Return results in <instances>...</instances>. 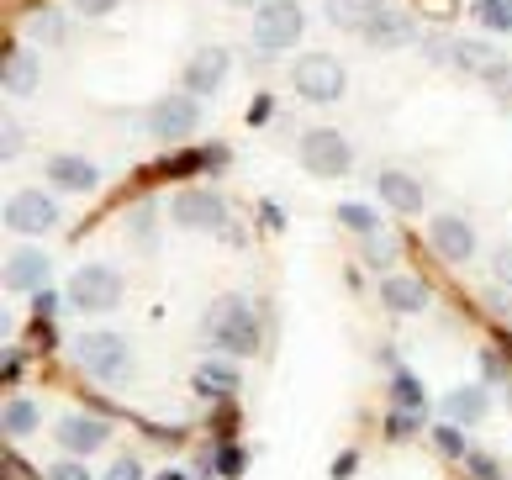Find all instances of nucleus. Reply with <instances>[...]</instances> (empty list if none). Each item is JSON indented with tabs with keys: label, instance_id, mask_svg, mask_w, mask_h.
Here are the masks:
<instances>
[{
	"label": "nucleus",
	"instance_id": "f8f14e48",
	"mask_svg": "<svg viewBox=\"0 0 512 480\" xmlns=\"http://www.w3.org/2000/svg\"><path fill=\"white\" fill-rule=\"evenodd\" d=\"M428 248L449 264H465V259H476V227H470L460 211H439V217L428 222Z\"/></svg>",
	"mask_w": 512,
	"mask_h": 480
},
{
	"label": "nucleus",
	"instance_id": "9d476101",
	"mask_svg": "<svg viewBox=\"0 0 512 480\" xmlns=\"http://www.w3.org/2000/svg\"><path fill=\"white\" fill-rule=\"evenodd\" d=\"M227 74H233V53L217 48V43H212V48H196L191 64L180 69V90L196 95V101H206V95H222Z\"/></svg>",
	"mask_w": 512,
	"mask_h": 480
},
{
	"label": "nucleus",
	"instance_id": "58836bf2",
	"mask_svg": "<svg viewBox=\"0 0 512 480\" xmlns=\"http://www.w3.org/2000/svg\"><path fill=\"white\" fill-rule=\"evenodd\" d=\"M259 227L264 233H286V211H280L275 201H259Z\"/></svg>",
	"mask_w": 512,
	"mask_h": 480
},
{
	"label": "nucleus",
	"instance_id": "f257e3e1",
	"mask_svg": "<svg viewBox=\"0 0 512 480\" xmlns=\"http://www.w3.org/2000/svg\"><path fill=\"white\" fill-rule=\"evenodd\" d=\"M201 333H206V343H212V349H222L227 359L259 354V317H254L249 296H217L212 306H206Z\"/></svg>",
	"mask_w": 512,
	"mask_h": 480
},
{
	"label": "nucleus",
	"instance_id": "2eb2a0df",
	"mask_svg": "<svg viewBox=\"0 0 512 480\" xmlns=\"http://www.w3.org/2000/svg\"><path fill=\"white\" fill-rule=\"evenodd\" d=\"M48 180H53V190L90 196V190L101 185V169L90 164V159H80V153H53V159H48Z\"/></svg>",
	"mask_w": 512,
	"mask_h": 480
},
{
	"label": "nucleus",
	"instance_id": "473e14b6",
	"mask_svg": "<svg viewBox=\"0 0 512 480\" xmlns=\"http://www.w3.org/2000/svg\"><path fill=\"white\" fill-rule=\"evenodd\" d=\"M433 449H439L444 459H465L470 449H465V438H460V428H454V422H439V428H433Z\"/></svg>",
	"mask_w": 512,
	"mask_h": 480
},
{
	"label": "nucleus",
	"instance_id": "9b49d317",
	"mask_svg": "<svg viewBox=\"0 0 512 480\" xmlns=\"http://www.w3.org/2000/svg\"><path fill=\"white\" fill-rule=\"evenodd\" d=\"M53 444H64L69 459H85L96 454L101 444H111V417H96V412H69L53 422Z\"/></svg>",
	"mask_w": 512,
	"mask_h": 480
},
{
	"label": "nucleus",
	"instance_id": "ddd939ff",
	"mask_svg": "<svg viewBox=\"0 0 512 480\" xmlns=\"http://www.w3.org/2000/svg\"><path fill=\"white\" fill-rule=\"evenodd\" d=\"M449 69H460V74H476V80H502V74L512 69V59L497 48V43H486V37H454V64Z\"/></svg>",
	"mask_w": 512,
	"mask_h": 480
},
{
	"label": "nucleus",
	"instance_id": "aec40b11",
	"mask_svg": "<svg viewBox=\"0 0 512 480\" xmlns=\"http://www.w3.org/2000/svg\"><path fill=\"white\" fill-rule=\"evenodd\" d=\"M365 43L370 48H381V53H391V48H407V43H417V22L407 11H381L370 22V32H365Z\"/></svg>",
	"mask_w": 512,
	"mask_h": 480
},
{
	"label": "nucleus",
	"instance_id": "bb28decb",
	"mask_svg": "<svg viewBox=\"0 0 512 480\" xmlns=\"http://www.w3.org/2000/svg\"><path fill=\"white\" fill-rule=\"evenodd\" d=\"M338 227H349L354 238H370V233H381V217H375V206H365V201H338Z\"/></svg>",
	"mask_w": 512,
	"mask_h": 480
},
{
	"label": "nucleus",
	"instance_id": "8fccbe9b",
	"mask_svg": "<svg viewBox=\"0 0 512 480\" xmlns=\"http://www.w3.org/2000/svg\"><path fill=\"white\" fill-rule=\"evenodd\" d=\"M354 470H359V454H354V449H349V454H338V459H333V480H349Z\"/></svg>",
	"mask_w": 512,
	"mask_h": 480
},
{
	"label": "nucleus",
	"instance_id": "a18cd8bd",
	"mask_svg": "<svg viewBox=\"0 0 512 480\" xmlns=\"http://www.w3.org/2000/svg\"><path fill=\"white\" fill-rule=\"evenodd\" d=\"M270 117H275V101H270V95H254V106H249V127H264Z\"/></svg>",
	"mask_w": 512,
	"mask_h": 480
},
{
	"label": "nucleus",
	"instance_id": "3c124183",
	"mask_svg": "<svg viewBox=\"0 0 512 480\" xmlns=\"http://www.w3.org/2000/svg\"><path fill=\"white\" fill-rule=\"evenodd\" d=\"M227 6H254V11H259V6H264V0H227Z\"/></svg>",
	"mask_w": 512,
	"mask_h": 480
},
{
	"label": "nucleus",
	"instance_id": "e433bc0d",
	"mask_svg": "<svg viewBox=\"0 0 512 480\" xmlns=\"http://www.w3.org/2000/svg\"><path fill=\"white\" fill-rule=\"evenodd\" d=\"M481 370H486V380H512L507 354H502V349H486V354H481Z\"/></svg>",
	"mask_w": 512,
	"mask_h": 480
},
{
	"label": "nucleus",
	"instance_id": "cd10ccee",
	"mask_svg": "<svg viewBox=\"0 0 512 480\" xmlns=\"http://www.w3.org/2000/svg\"><path fill=\"white\" fill-rule=\"evenodd\" d=\"M470 16H476V27H486V32H512V0H476Z\"/></svg>",
	"mask_w": 512,
	"mask_h": 480
},
{
	"label": "nucleus",
	"instance_id": "c85d7f7f",
	"mask_svg": "<svg viewBox=\"0 0 512 480\" xmlns=\"http://www.w3.org/2000/svg\"><path fill=\"white\" fill-rule=\"evenodd\" d=\"M359 243H365V264H375V270H386V275H391V264L402 259V243H396L391 233H370Z\"/></svg>",
	"mask_w": 512,
	"mask_h": 480
},
{
	"label": "nucleus",
	"instance_id": "20e7f679",
	"mask_svg": "<svg viewBox=\"0 0 512 480\" xmlns=\"http://www.w3.org/2000/svg\"><path fill=\"white\" fill-rule=\"evenodd\" d=\"M296 153H301V169L317 175V180H344L354 169V143L338 127H307Z\"/></svg>",
	"mask_w": 512,
	"mask_h": 480
},
{
	"label": "nucleus",
	"instance_id": "393cba45",
	"mask_svg": "<svg viewBox=\"0 0 512 480\" xmlns=\"http://www.w3.org/2000/svg\"><path fill=\"white\" fill-rule=\"evenodd\" d=\"M423 380H417L412 370H402V364H391V407L396 412H423Z\"/></svg>",
	"mask_w": 512,
	"mask_h": 480
},
{
	"label": "nucleus",
	"instance_id": "6e6552de",
	"mask_svg": "<svg viewBox=\"0 0 512 480\" xmlns=\"http://www.w3.org/2000/svg\"><path fill=\"white\" fill-rule=\"evenodd\" d=\"M143 127L154 132L159 143H180V138H191V132L201 127V101H196V95H185V90H175V95H164V101L148 106Z\"/></svg>",
	"mask_w": 512,
	"mask_h": 480
},
{
	"label": "nucleus",
	"instance_id": "09e8293b",
	"mask_svg": "<svg viewBox=\"0 0 512 480\" xmlns=\"http://www.w3.org/2000/svg\"><path fill=\"white\" fill-rule=\"evenodd\" d=\"M0 475H6V480H32V470H27L11 449H6V459H0Z\"/></svg>",
	"mask_w": 512,
	"mask_h": 480
},
{
	"label": "nucleus",
	"instance_id": "1a4fd4ad",
	"mask_svg": "<svg viewBox=\"0 0 512 480\" xmlns=\"http://www.w3.org/2000/svg\"><path fill=\"white\" fill-rule=\"evenodd\" d=\"M59 227V201L48 190H16L6 201V233H22V238H43Z\"/></svg>",
	"mask_w": 512,
	"mask_h": 480
},
{
	"label": "nucleus",
	"instance_id": "dca6fc26",
	"mask_svg": "<svg viewBox=\"0 0 512 480\" xmlns=\"http://www.w3.org/2000/svg\"><path fill=\"white\" fill-rule=\"evenodd\" d=\"M375 190H381V201L396 211V217H417V211H423L428 201H423V185H417L407 169H381V175H375Z\"/></svg>",
	"mask_w": 512,
	"mask_h": 480
},
{
	"label": "nucleus",
	"instance_id": "ea45409f",
	"mask_svg": "<svg viewBox=\"0 0 512 480\" xmlns=\"http://www.w3.org/2000/svg\"><path fill=\"white\" fill-rule=\"evenodd\" d=\"M0 153H6V159H16V153H22V127H16L11 117H6V127H0Z\"/></svg>",
	"mask_w": 512,
	"mask_h": 480
},
{
	"label": "nucleus",
	"instance_id": "39448f33",
	"mask_svg": "<svg viewBox=\"0 0 512 480\" xmlns=\"http://www.w3.org/2000/svg\"><path fill=\"white\" fill-rule=\"evenodd\" d=\"M307 37V11L301 0H264L254 11V48L259 53H286Z\"/></svg>",
	"mask_w": 512,
	"mask_h": 480
},
{
	"label": "nucleus",
	"instance_id": "864d4df0",
	"mask_svg": "<svg viewBox=\"0 0 512 480\" xmlns=\"http://www.w3.org/2000/svg\"><path fill=\"white\" fill-rule=\"evenodd\" d=\"M159 480H185V475H180V470H164V475H159Z\"/></svg>",
	"mask_w": 512,
	"mask_h": 480
},
{
	"label": "nucleus",
	"instance_id": "c9c22d12",
	"mask_svg": "<svg viewBox=\"0 0 512 480\" xmlns=\"http://www.w3.org/2000/svg\"><path fill=\"white\" fill-rule=\"evenodd\" d=\"M48 480H90V470L80 465V459H53V465H48Z\"/></svg>",
	"mask_w": 512,
	"mask_h": 480
},
{
	"label": "nucleus",
	"instance_id": "37998d69",
	"mask_svg": "<svg viewBox=\"0 0 512 480\" xmlns=\"http://www.w3.org/2000/svg\"><path fill=\"white\" fill-rule=\"evenodd\" d=\"M117 6H122V0H74V11L90 16V22H96V16H111Z\"/></svg>",
	"mask_w": 512,
	"mask_h": 480
},
{
	"label": "nucleus",
	"instance_id": "a878e982",
	"mask_svg": "<svg viewBox=\"0 0 512 480\" xmlns=\"http://www.w3.org/2000/svg\"><path fill=\"white\" fill-rule=\"evenodd\" d=\"M154 217H159V211H154V201H148V196L127 206V217H122V222H127L132 248H154V238H159V233H154Z\"/></svg>",
	"mask_w": 512,
	"mask_h": 480
},
{
	"label": "nucleus",
	"instance_id": "49530a36",
	"mask_svg": "<svg viewBox=\"0 0 512 480\" xmlns=\"http://www.w3.org/2000/svg\"><path fill=\"white\" fill-rule=\"evenodd\" d=\"M491 275H497L502 285H512V243L497 248V259H491Z\"/></svg>",
	"mask_w": 512,
	"mask_h": 480
},
{
	"label": "nucleus",
	"instance_id": "de8ad7c7",
	"mask_svg": "<svg viewBox=\"0 0 512 480\" xmlns=\"http://www.w3.org/2000/svg\"><path fill=\"white\" fill-rule=\"evenodd\" d=\"M22 349H6V364H0V380H6V386H11V380H22Z\"/></svg>",
	"mask_w": 512,
	"mask_h": 480
},
{
	"label": "nucleus",
	"instance_id": "5fc2aeb1",
	"mask_svg": "<svg viewBox=\"0 0 512 480\" xmlns=\"http://www.w3.org/2000/svg\"><path fill=\"white\" fill-rule=\"evenodd\" d=\"M507 407H512V380H507Z\"/></svg>",
	"mask_w": 512,
	"mask_h": 480
},
{
	"label": "nucleus",
	"instance_id": "4be33fe9",
	"mask_svg": "<svg viewBox=\"0 0 512 480\" xmlns=\"http://www.w3.org/2000/svg\"><path fill=\"white\" fill-rule=\"evenodd\" d=\"M486 407H491L486 386H454V391L444 396V412H449L454 428H470V422H481V417H486Z\"/></svg>",
	"mask_w": 512,
	"mask_h": 480
},
{
	"label": "nucleus",
	"instance_id": "423d86ee",
	"mask_svg": "<svg viewBox=\"0 0 512 480\" xmlns=\"http://www.w3.org/2000/svg\"><path fill=\"white\" fill-rule=\"evenodd\" d=\"M169 217H175L185 233H227V227H233V217H227V201L217 196V190H201V185L175 190Z\"/></svg>",
	"mask_w": 512,
	"mask_h": 480
},
{
	"label": "nucleus",
	"instance_id": "4468645a",
	"mask_svg": "<svg viewBox=\"0 0 512 480\" xmlns=\"http://www.w3.org/2000/svg\"><path fill=\"white\" fill-rule=\"evenodd\" d=\"M48 254L43 248H32V243H22V248H11L6 254V291L11 296H37V291H48Z\"/></svg>",
	"mask_w": 512,
	"mask_h": 480
},
{
	"label": "nucleus",
	"instance_id": "b1692460",
	"mask_svg": "<svg viewBox=\"0 0 512 480\" xmlns=\"http://www.w3.org/2000/svg\"><path fill=\"white\" fill-rule=\"evenodd\" d=\"M201 169H212V153L185 148V153H164V159L148 169V180H185V175H201Z\"/></svg>",
	"mask_w": 512,
	"mask_h": 480
},
{
	"label": "nucleus",
	"instance_id": "6ab92c4d",
	"mask_svg": "<svg viewBox=\"0 0 512 480\" xmlns=\"http://www.w3.org/2000/svg\"><path fill=\"white\" fill-rule=\"evenodd\" d=\"M37 80H43V64H37V53L6 48V59H0V85H6V95H32Z\"/></svg>",
	"mask_w": 512,
	"mask_h": 480
},
{
	"label": "nucleus",
	"instance_id": "7ed1b4c3",
	"mask_svg": "<svg viewBox=\"0 0 512 480\" xmlns=\"http://www.w3.org/2000/svg\"><path fill=\"white\" fill-rule=\"evenodd\" d=\"M291 90L307 106H333V101H344V90H349V69L338 64L333 53H301L291 64Z\"/></svg>",
	"mask_w": 512,
	"mask_h": 480
},
{
	"label": "nucleus",
	"instance_id": "79ce46f5",
	"mask_svg": "<svg viewBox=\"0 0 512 480\" xmlns=\"http://www.w3.org/2000/svg\"><path fill=\"white\" fill-rule=\"evenodd\" d=\"M106 480H143V465H138V459H132V454H122L117 465L106 470Z\"/></svg>",
	"mask_w": 512,
	"mask_h": 480
},
{
	"label": "nucleus",
	"instance_id": "7c9ffc66",
	"mask_svg": "<svg viewBox=\"0 0 512 480\" xmlns=\"http://www.w3.org/2000/svg\"><path fill=\"white\" fill-rule=\"evenodd\" d=\"M212 470H217L222 480H238L243 470H249V454H243V449L233 444V438H222V444L212 449Z\"/></svg>",
	"mask_w": 512,
	"mask_h": 480
},
{
	"label": "nucleus",
	"instance_id": "412c9836",
	"mask_svg": "<svg viewBox=\"0 0 512 480\" xmlns=\"http://www.w3.org/2000/svg\"><path fill=\"white\" fill-rule=\"evenodd\" d=\"M196 391L212 401H233L238 396V364L233 359H201L196 364Z\"/></svg>",
	"mask_w": 512,
	"mask_h": 480
},
{
	"label": "nucleus",
	"instance_id": "c03bdc74",
	"mask_svg": "<svg viewBox=\"0 0 512 480\" xmlns=\"http://www.w3.org/2000/svg\"><path fill=\"white\" fill-rule=\"evenodd\" d=\"M59 291H37V317H43V322H59Z\"/></svg>",
	"mask_w": 512,
	"mask_h": 480
},
{
	"label": "nucleus",
	"instance_id": "a19ab883",
	"mask_svg": "<svg viewBox=\"0 0 512 480\" xmlns=\"http://www.w3.org/2000/svg\"><path fill=\"white\" fill-rule=\"evenodd\" d=\"M138 428H143L148 438H159L164 449H175V444H185V433H180V428H159V422H138Z\"/></svg>",
	"mask_w": 512,
	"mask_h": 480
},
{
	"label": "nucleus",
	"instance_id": "f704fd0d",
	"mask_svg": "<svg viewBox=\"0 0 512 480\" xmlns=\"http://www.w3.org/2000/svg\"><path fill=\"white\" fill-rule=\"evenodd\" d=\"M465 475H470V480H507L497 459L481 454V449H470V454H465Z\"/></svg>",
	"mask_w": 512,
	"mask_h": 480
},
{
	"label": "nucleus",
	"instance_id": "a211bd4d",
	"mask_svg": "<svg viewBox=\"0 0 512 480\" xmlns=\"http://www.w3.org/2000/svg\"><path fill=\"white\" fill-rule=\"evenodd\" d=\"M386 11V0H322V16H328V27L338 32H359L365 37L370 22Z\"/></svg>",
	"mask_w": 512,
	"mask_h": 480
},
{
	"label": "nucleus",
	"instance_id": "603ef678",
	"mask_svg": "<svg viewBox=\"0 0 512 480\" xmlns=\"http://www.w3.org/2000/svg\"><path fill=\"white\" fill-rule=\"evenodd\" d=\"M502 354L512 359V333H502Z\"/></svg>",
	"mask_w": 512,
	"mask_h": 480
},
{
	"label": "nucleus",
	"instance_id": "2f4dec72",
	"mask_svg": "<svg viewBox=\"0 0 512 480\" xmlns=\"http://www.w3.org/2000/svg\"><path fill=\"white\" fill-rule=\"evenodd\" d=\"M423 59L428 64H454V32H444V27L423 32Z\"/></svg>",
	"mask_w": 512,
	"mask_h": 480
},
{
	"label": "nucleus",
	"instance_id": "0eeeda50",
	"mask_svg": "<svg viewBox=\"0 0 512 480\" xmlns=\"http://www.w3.org/2000/svg\"><path fill=\"white\" fill-rule=\"evenodd\" d=\"M69 301L80 306L85 317H101L122 301V275L111 270V264H80V270L69 275Z\"/></svg>",
	"mask_w": 512,
	"mask_h": 480
},
{
	"label": "nucleus",
	"instance_id": "c756f323",
	"mask_svg": "<svg viewBox=\"0 0 512 480\" xmlns=\"http://www.w3.org/2000/svg\"><path fill=\"white\" fill-rule=\"evenodd\" d=\"M32 428H37V401L11 396V401H6V438H27Z\"/></svg>",
	"mask_w": 512,
	"mask_h": 480
},
{
	"label": "nucleus",
	"instance_id": "f3484780",
	"mask_svg": "<svg viewBox=\"0 0 512 480\" xmlns=\"http://www.w3.org/2000/svg\"><path fill=\"white\" fill-rule=\"evenodd\" d=\"M381 301L391 306L396 317H423L428 306H433V291L417 275H386L381 280Z\"/></svg>",
	"mask_w": 512,
	"mask_h": 480
},
{
	"label": "nucleus",
	"instance_id": "f03ea898",
	"mask_svg": "<svg viewBox=\"0 0 512 480\" xmlns=\"http://www.w3.org/2000/svg\"><path fill=\"white\" fill-rule=\"evenodd\" d=\"M74 364L101 380V386H127L132 380V343L122 333H106V328H90L74 338Z\"/></svg>",
	"mask_w": 512,
	"mask_h": 480
},
{
	"label": "nucleus",
	"instance_id": "5701e85b",
	"mask_svg": "<svg viewBox=\"0 0 512 480\" xmlns=\"http://www.w3.org/2000/svg\"><path fill=\"white\" fill-rule=\"evenodd\" d=\"M27 37H32V43H43V48L69 43V22H64V11H59V6H32V11H27Z\"/></svg>",
	"mask_w": 512,
	"mask_h": 480
},
{
	"label": "nucleus",
	"instance_id": "72a5a7b5",
	"mask_svg": "<svg viewBox=\"0 0 512 480\" xmlns=\"http://www.w3.org/2000/svg\"><path fill=\"white\" fill-rule=\"evenodd\" d=\"M417 428H423V412H386V438H391V444H402V438H412Z\"/></svg>",
	"mask_w": 512,
	"mask_h": 480
},
{
	"label": "nucleus",
	"instance_id": "4c0bfd02",
	"mask_svg": "<svg viewBox=\"0 0 512 480\" xmlns=\"http://www.w3.org/2000/svg\"><path fill=\"white\" fill-rule=\"evenodd\" d=\"M417 11L433 16V22H454V11H460V0H417Z\"/></svg>",
	"mask_w": 512,
	"mask_h": 480
}]
</instances>
